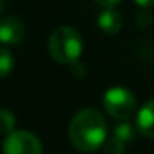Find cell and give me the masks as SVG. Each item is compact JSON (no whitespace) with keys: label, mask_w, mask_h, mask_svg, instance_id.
I'll return each instance as SVG.
<instances>
[{"label":"cell","mask_w":154,"mask_h":154,"mask_svg":"<svg viewBox=\"0 0 154 154\" xmlns=\"http://www.w3.org/2000/svg\"><path fill=\"white\" fill-rule=\"evenodd\" d=\"M0 118H2V133L10 134L14 131V126H15V116L8 109H2Z\"/></svg>","instance_id":"10"},{"label":"cell","mask_w":154,"mask_h":154,"mask_svg":"<svg viewBox=\"0 0 154 154\" xmlns=\"http://www.w3.org/2000/svg\"><path fill=\"white\" fill-rule=\"evenodd\" d=\"M131 139H134V128L128 123H121L114 128V133L104 144L106 154H123Z\"/></svg>","instance_id":"5"},{"label":"cell","mask_w":154,"mask_h":154,"mask_svg":"<svg viewBox=\"0 0 154 154\" xmlns=\"http://www.w3.org/2000/svg\"><path fill=\"white\" fill-rule=\"evenodd\" d=\"M121 0H96V4L98 5H101V7H104V8H113L114 5H118Z\"/></svg>","instance_id":"11"},{"label":"cell","mask_w":154,"mask_h":154,"mask_svg":"<svg viewBox=\"0 0 154 154\" xmlns=\"http://www.w3.org/2000/svg\"><path fill=\"white\" fill-rule=\"evenodd\" d=\"M25 37L23 23L17 17H5L0 25V40L7 47H15L18 45Z\"/></svg>","instance_id":"6"},{"label":"cell","mask_w":154,"mask_h":154,"mask_svg":"<svg viewBox=\"0 0 154 154\" xmlns=\"http://www.w3.org/2000/svg\"><path fill=\"white\" fill-rule=\"evenodd\" d=\"M4 154H42V143L30 131H12L4 141Z\"/></svg>","instance_id":"4"},{"label":"cell","mask_w":154,"mask_h":154,"mask_svg":"<svg viewBox=\"0 0 154 154\" xmlns=\"http://www.w3.org/2000/svg\"><path fill=\"white\" fill-rule=\"evenodd\" d=\"M14 68V57L10 55V51L7 48L0 50V76L5 78Z\"/></svg>","instance_id":"9"},{"label":"cell","mask_w":154,"mask_h":154,"mask_svg":"<svg viewBox=\"0 0 154 154\" xmlns=\"http://www.w3.org/2000/svg\"><path fill=\"white\" fill-rule=\"evenodd\" d=\"M103 106L109 116L116 119H128L136 111V98L126 88L114 86L104 93Z\"/></svg>","instance_id":"3"},{"label":"cell","mask_w":154,"mask_h":154,"mask_svg":"<svg viewBox=\"0 0 154 154\" xmlns=\"http://www.w3.org/2000/svg\"><path fill=\"white\" fill-rule=\"evenodd\" d=\"M136 128L141 134L154 137V100L147 101L137 113Z\"/></svg>","instance_id":"7"},{"label":"cell","mask_w":154,"mask_h":154,"mask_svg":"<svg viewBox=\"0 0 154 154\" xmlns=\"http://www.w3.org/2000/svg\"><path fill=\"white\" fill-rule=\"evenodd\" d=\"M68 136L73 147L83 152L98 151L108 137V124L104 116L94 108L78 111L68 128Z\"/></svg>","instance_id":"1"},{"label":"cell","mask_w":154,"mask_h":154,"mask_svg":"<svg viewBox=\"0 0 154 154\" xmlns=\"http://www.w3.org/2000/svg\"><path fill=\"white\" fill-rule=\"evenodd\" d=\"M83 51V38L75 28L58 27L48 38V53L61 65H75Z\"/></svg>","instance_id":"2"},{"label":"cell","mask_w":154,"mask_h":154,"mask_svg":"<svg viewBox=\"0 0 154 154\" xmlns=\"http://www.w3.org/2000/svg\"><path fill=\"white\" fill-rule=\"evenodd\" d=\"M98 25L103 30V33L106 35H116L118 32L123 27V20H121V15L118 14L113 8H106L103 14L98 18Z\"/></svg>","instance_id":"8"},{"label":"cell","mask_w":154,"mask_h":154,"mask_svg":"<svg viewBox=\"0 0 154 154\" xmlns=\"http://www.w3.org/2000/svg\"><path fill=\"white\" fill-rule=\"evenodd\" d=\"M139 7L147 8V7H154V0H134Z\"/></svg>","instance_id":"12"}]
</instances>
